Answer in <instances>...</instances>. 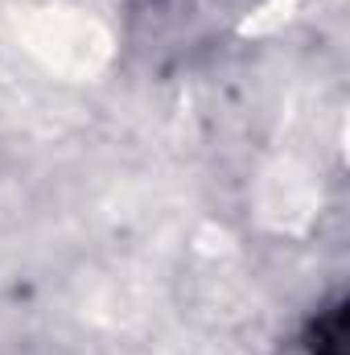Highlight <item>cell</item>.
Here are the masks:
<instances>
[{
    "label": "cell",
    "mask_w": 350,
    "mask_h": 355,
    "mask_svg": "<svg viewBox=\"0 0 350 355\" xmlns=\"http://www.w3.org/2000/svg\"><path fill=\"white\" fill-rule=\"evenodd\" d=\"M309 352L313 355H347V306H338L334 314L317 318L313 335H309Z\"/></svg>",
    "instance_id": "1"
}]
</instances>
